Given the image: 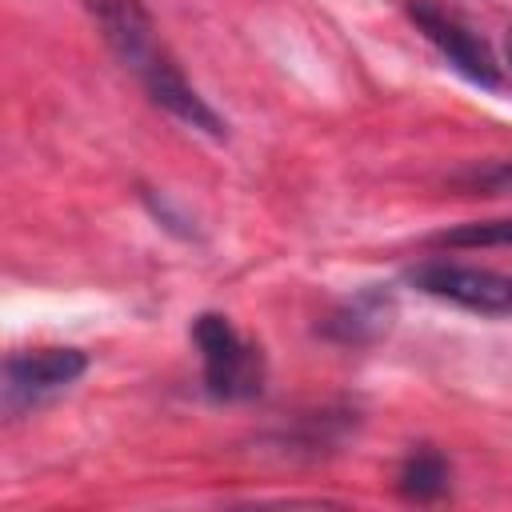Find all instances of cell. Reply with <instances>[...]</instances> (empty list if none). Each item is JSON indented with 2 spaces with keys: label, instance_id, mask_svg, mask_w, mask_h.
<instances>
[{
  "label": "cell",
  "instance_id": "6da1fadb",
  "mask_svg": "<svg viewBox=\"0 0 512 512\" xmlns=\"http://www.w3.org/2000/svg\"><path fill=\"white\" fill-rule=\"evenodd\" d=\"M80 4L92 16V24L100 28L112 56L144 84L152 104H160L164 112H172L176 120H184L196 132H208L216 140L224 136V120L188 84V76L180 72V64L164 48V40L156 32V20L144 8V0H80Z\"/></svg>",
  "mask_w": 512,
  "mask_h": 512
},
{
  "label": "cell",
  "instance_id": "7a4b0ae2",
  "mask_svg": "<svg viewBox=\"0 0 512 512\" xmlns=\"http://www.w3.org/2000/svg\"><path fill=\"white\" fill-rule=\"evenodd\" d=\"M192 344L200 352V376L212 400H252L264 392V352L244 340L240 328L220 312H200L192 320Z\"/></svg>",
  "mask_w": 512,
  "mask_h": 512
},
{
  "label": "cell",
  "instance_id": "3957f363",
  "mask_svg": "<svg viewBox=\"0 0 512 512\" xmlns=\"http://www.w3.org/2000/svg\"><path fill=\"white\" fill-rule=\"evenodd\" d=\"M88 368V356L80 348H24L4 360V384H0V404L4 412L28 416L56 400L64 388H72Z\"/></svg>",
  "mask_w": 512,
  "mask_h": 512
},
{
  "label": "cell",
  "instance_id": "277c9868",
  "mask_svg": "<svg viewBox=\"0 0 512 512\" xmlns=\"http://www.w3.org/2000/svg\"><path fill=\"white\" fill-rule=\"evenodd\" d=\"M408 284L424 296L448 300L456 308L480 312V316H512V276L480 264H456V260H424L408 268Z\"/></svg>",
  "mask_w": 512,
  "mask_h": 512
},
{
  "label": "cell",
  "instance_id": "5b68a950",
  "mask_svg": "<svg viewBox=\"0 0 512 512\" xmlns=\"http://www.w3.org/2000/svg\"><path fill=\"white\" fill-rule=\"evenodd\" d=\"M408 16L412 24L428 36V44L472 84L480 88H500V64L496 56L488 52V44L448 8H440L436 0H412L408 4Z\"/></svg>",
  "mask_w": 512,
  "mask_h": 512
},
{
  "label": "cell",
  "instance_id": "8992f818",
  "mask_svg": "<svg viewBox=\"0 0 512 512\" xmlns=\"http://www.w3.org/2000/svg\"><path fill=\"white\" fill-rule=\"evenodd\" d=\"M396 316V304H392V292H380V288H364L356 296H348L332 320H328V332L340 336L344 344H364V340H376L380 332H388Z\"/></svg>",
  "mask_w": 512,
  "mask_h": 512
},
{
  "label": "cell",
  "instance_id": "52a82bcc",
  "mask_svg": "<svg viewBox=\"0 0 512 512\" xmlns=\"http://www.w3.org/2000/svg\"><path fill=\"white\" fill-rule=\"evenodd\" d=\"M448 460L436 452V448H416L404 456L400 472H396V484L408 500H436L448 492Z\"/></svg>",
  "mask_w": 512,
  "mask_h": 512
},
{
  "label": "cell",
  "instance_id": "ba28073f",
  "mask_svg": "<svg viewBox=\"0 0 512 512\" xmlns=\"http://www.w3.org/2000/svg\"><path fill=\"white\" fill-rule=\"evenodd\" d=\"M440 248H512V216L504 220H468L432 236Z\"/></svg>",
  "mask_w": 512,
  "mask_h": 512
},
{
  "label": "cell",
  "instance_id": "9c48e42d",
  "mask_svg": "<svg viewBox=\"0 0 512 512\" xmlns=\"http://www.w3.org/2000/svg\"><path fill=\"white\" fill-rule=\"evenodd\" d=\"M480 184H488V188H496V192H512V164L488 168V172L480 176Z\"/></svg>",
  "mask_w": 512,
  "mask_h": 512
},
{
  "label": "cell",
  "instance_id": "30bf717a",
  "mask_svg": "<svg viewBox=\"0 0 512 512\" xmlns=\"http://www.w3.org/2000/svg\"><path fill=\"white\" fill-rule=\"evenodd\" d=\"M508 64H512V28H508Z\"/></svg>",
  "mask_w": 512,
  "mask_h": 512
}]
</instances>
